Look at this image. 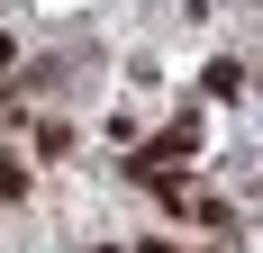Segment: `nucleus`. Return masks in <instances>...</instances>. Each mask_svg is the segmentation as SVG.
Here are the masks:
<instances>
[{
    "label": "nucleus",
    "instance_id": "1",
    "mask_svg": "<svg viewBox=\"0 0 263 253\" xmlns=\"http://www.w3.org/2000/svg\"><path fill=\"white\" fill-rule=\"evenodd\" d=\"M27 181H36V172H27V154H9V145H0V199L18 208V199H27Z\"/></svg>",
    "mask_w": 263,
    "mask_h": 253
},
{
    "label": "nucleus",
    "instance_id": "2",
    "mask_svg": "<svg viewBox=\"0 0 263 253\" xmlns=\"http://www.w3.org/2000/svg\"><path fill=\"white\" fill-rule=\"evenodd\" d=\"M136 253H182V244H163V235H155V244H136Z\"/></svg>",
    "mask_w": 263,
    "mask_h": 253
},
{
    "label": "nucleus",
    "instance_id": "3",
    "mask_svg": "<svg viewBox=\"0 0 263 253\" xmlns=\"http://www.w3.org/2000/svg\"><path fill=\"white\" fill-rule=\"evenodd\" d=\"M82 253H118V244H82Z\"/></svg>",
    "mask_w": 263,
    "mask_h": 253
}]
</instances>
